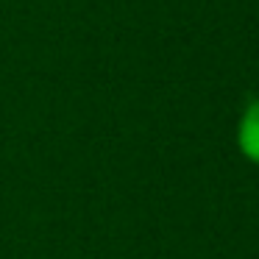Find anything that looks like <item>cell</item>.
<instances>
[{"label":"cell","mask_w":259,"mask_h":259,"mask_svg":"<svg viewBox=\"0 0 259 259\" xmlns=\"http://www.w3.org/2000/svg\"><path fill=\"white\" fill-rule=\"evenodd\" d=\"M237 145L248 162L259 164V101L242 112L240 125H237Z\"/></svg>","instance_id":"1"}]
</instances>
